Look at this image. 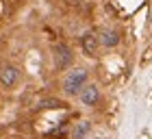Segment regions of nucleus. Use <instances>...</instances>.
Listing matches in <instances>:
<instances>
[{"label": "nucleus", "instance_id": "3", "mask_svg": "<svg viewBox=\"0 0 152 139\" xmlns=\"http://www.w3.org/2000/svg\"><path fill=\"white\" fill-rule=\"evenodd\" d=\"M20 78V72H18V67H13V65H4L2 70H0V85L2 87H13L18 83Z\"/></svg>", "mask_w": 152, "mask_h": 139}, {"label": "nucleus", "instance_id": "2", "mask_svg": "<svg viewBox=\"0 0 152 139\" xmlns=\"http://www.w3.org/2000/svg\"><path fill=\"white\" fill-rule=\"evenodd\" d=\"M72 59H74V54H72V50L67 46H63V44L54 46V65H57L59 70L67 67L72 63Z\"/></svg>", "mask_w": 152, "mask_h": 139}, {"label": "nucleus", "instance_id": "1", "mask_svg": "<svg viewBox=\"0 0 152 139\" xmlns=\"http://www.w3.org/2000/svg\"><path fill=\"white\" fill-rule=\"evenodd\" d=\"M85 80H87L85 70H72V72L63 78V91L67 96H78L83 85H85Z\"/></svg>", "mask_w": 152, "mask_h": 139}, {"label": "nucleus", "instance_id": "5", "mask_svg": "<svg viewBox=\"0 0 152 139\" xmlns=\"http://www.w3.org/2000/svg\"><path fill=\"white\" fill-rule=\"evenodd\" d=\"M98 41H100L102 46H109V48H111V46H117L120 37H117V33H115V31H102Z\"/></svg>", "mask_w": 152, "mask_h": 139}, {"label": "nucleus", "instance_id": "6", "mask_svg": "<svg viewBox=\"0 0 152 139\" xmlns=\"http://www.w3.org/2000/svg\"><path fill=\"white\" fill-rule=\"evenodd\" d=\"M80 98H83V102H85V104H89V107H91V104L98 102V89H96L94 85L85 87V91L80 94Z\"/></svg>", "mask_w": 152, "mask_h": 139}, {"label": "nucleus", "instance_id": "7", "mask_svg": "<svg viewBox=\"0 0 152 139\" xmlns=\"http://www.w3.org/2000/svg\"><path fill=\"white\" fill-rule=\"evenodd\" d=\"M61 107H63V102L57 98H48V100L37 102V109H61Z\"/></svg>", "mask_w": 152, "mask_h": 139}, {"label": "nucleus", "instance_id": "8", "mask_svg": "<svg viewBox=\"0 0 152 139\" xmlns=\"http://www.w3.org/2000/svg\"><path fill=\"white\" fill-rule=\"evenodd\" d=\"M87 133H89V122H78V126L74 128L72 137H74V139H83Z\"/></svg>", "mask_w": 152, "mask_h": 139}, {"label": "nucleus", "instance_id": "4", "mask_svg": "<svg viewBox=\"0 0 152 139\" xmlns=\"http://www.w3.org/2000/svg\"><path fill=\"white\" fill-rule=\"evenodd\" d=\"M98 44H100V41H98V37H96L94 33H85V35H83V50H85L87 54L94 57V54L98 52Z\"/></svg>", "mask_w": 152, "mask_h": 139}]
</instances>
